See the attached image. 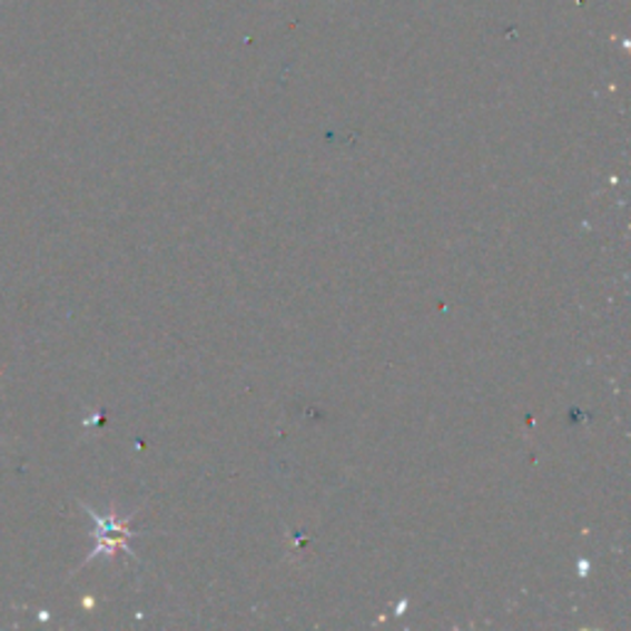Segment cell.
<instances>
[{
  "label": "cell",
  "mask_w": 631,
  "mask_h": 631,
  "mask_svg": "<svg viewBox=\"0 0 631 631\" xmlns=\"http://www.w3.org/2000/svg\"><path fill=\"white\" fill-rule=\"evenodd\" d=\"M87 509V506H85ZM89 515H91V521L97 523V548L91 550L89 558L85 560V565L89 560H95L99 555H107V558H114V550H124V553H131L129 545H126V541L134 535L129 528H126V523H121L117 515L109 513L107 519L105 515H99L95 513L91 509H87Z\"/></svg>",
  "instance_id": "cell-1"
}]
</instances>
